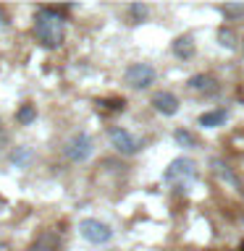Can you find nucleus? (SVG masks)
Masks as SVG:
<instances>
[{"mask_svg":"<svg viewBox=\"0 0 244 251\" xmlns=\"http://www.w3.org/2000/svg\"><path fill=\"white\" fill-rule=\"evenodd\" d=\"M34 37L45 50H58L66 42V19L58 8H39L34 13Z\"/></svg>","mask_w":244,"mask_h":251,"instance_id":"nucleus-1","label":"nucleus"},{"mask_svg":"<svg viewBox=\"0 0 244 251\" xmlns=\"http://www.w3.org/2000/svg\"><path fill=\"white\" fill-rule=\"evenodd\" d=\"M197 165L194 160H189V157H176L168 168H165V180L176 188V191H186L189 186L197 180Z\"/></svg>","mask_w":244,"mask_h":251,"instance_id":"nucleus-2","label":"nucleus"},{"mask_svg":"<svg viewBox=\"0 0 244 251\" xmlns=\"http://www.w3.org/2000/svg\"><path fill=\"white\" fill-rule=\"evenodd\" d=\"M108 139H110V147H113L118 154H123V157H131V154L142 152V141L134 136L131 131L121 128V126H113V128L108 131Z\"/></svg>","mask_w":244,"mask_h":251,"instance_id":"nucleus-3","label":"nucleus"},{"mask_svg":"<svg viewBox=\"0 0 244 251\" xmlns=\"http://www.w3.org/2000/svg\"><path fill=\"white\" fill-rule=\"evenodd\" d=\"M63 154H66L71 162H87L94 154L92 136L90 133H74V136L66 141V147H63Z\"/></svg>","mask_w":244,"mask_h":251,"instance_id":"nucleus-4","label":"nucleus"},{"mask_svg":"<svg viewBox=\"0 0 244 251\" xmlns=\"http://www.w3.org/2000/svg\"><path fill=\"white\" fill-rule=\"evenodd\" d=\"M79 235H82L84 241L94 243V246H102V243H108L113 238V230H110V225L102 223V220L84 217L82 223H79Z\"/></svg>","mask_w":244,"mask_h":251,"instance_id":"nucleus-5","label":"nucleus"},{"mask_svg":"<svg viewBox=\"0 0 244 251\" xmlns=\"http://www.w3.org/2000/svg\"><path fill=\"white\" fill-rule=\"evenodd\" d=\"M123 78H126V84H129L131 89L142 92V89H150V86L155 84L157 74H155V68L150 66V63H131V66L126 68Z\"/></svg>","mask_w":244,"mask_h":251,"instance_id":"nucleus-6","label":"nucleus"},{"mask_svg":"<svg viewBox=\"0 0 244 251\" xmlns=\"http://www.w3.org/2000/svg\"><path fill=\"white\" fill-rule=\"evenodd\" d=\"M150 105H152L155 113H160L165 118H171V115L179 113V97L173 92H155L152 100H150Z\"/></svg>","mask_w":244,"mask_h":251,"instance_id":"nucleus-7","label":"nucleus"},{"mask_svg":"<svg viewBox=\"0 0 244 251\" xmlns=\"http://www.w3.org/2000/svg\"><path fill=\"white\" fill-rule=\"evenodd\" d=\"M186 86H189L192 92H197V94H213V92L218 89V81H215L210 74H197V76L189 78Z\"/></svg>","mask_w":244,"mask_h":251,"instance_id":"nucleus-8","label":"nucleus"},{"mask_svg":"<svg viewBox=\"0 0 244 251\" xmlns=\"http://www.w3.org/2000/svg\"><path fill=\"white\" fill-rule=\"evenodd\" d=\"M228 121V110L226 107H215V110H208V113H202L197 118V123L202 126V128H218V126H223Z\"/></svg>","mask_w":244,"mask_h":251,"instance_id":"nucleus-9","label":"nucleus"},{"mask_svg":"<svg viewBox=\"0 0 244 251\" xmlns=\"http://www.w3.org/2000/svg\"><path fill=\"white\" fill-rule=\"evenodd\" d=\"M171 52L176 55V58H181V60H189L194 55V37H189V34L176 37L173 45H171Z\"/></svg>","mask_w":244,"mask_h":251,"instance_id":"nucleus-10","label":"nucleus"},{"mask_svg":"<svg viewBox=\"0 0 244 251\" xmlns=\"http://www.w3.org/2000/svg\"><path fill=\"white\" fill-rule=\"evenodd\" d=\"M34 118H37V107L34 105H21V110L16 113V121H19L21 126H29Z\"/></svg>","mask_w":244,"mask_h":251,"instance_id":"nucleus-11","label":"nucleus"},{"mask_svg":"<svg viewBox=\"0 0 244 251\" xmlns=\"http://www.w3.org/2000/svg\"><path fill=\"white\" fill-rule=\"evenodd\" d=\"M173 139H176V141H179L181 147H194V144H197V139H194V136H189V133H186L184 128L173 131Z\"/></svg>","mask_w":244,"mask_h":251,"instance_id":"nucleus-12","label":"nucleus"},{"mask_svg":"<svg viewBox=\"0 0 244 251\" xmlns=\"http://www.w3.org/2000/svg\"><path fill=\"white\" fill-rule=\"evenodd\" d=\"M11 160H13V165H27L29 160H31V152H29V149H16V152L11 154Z\"/></svg>","mask_w":244,"mask_h":251,"instance_id":"nucleus-13","label":"nucleus"},{"mask_svg":"<svg viewBox=\"0 0 244 251\" xmlns=\"http://www.w3.org/2000/svg\"><path fill=\"white\" fill-rule=\"evenodd\" d=\"M220 11L228 13V16H242V13H244V5H223Z\"/></svg>","mask_w":244,"mask_h":251,"instance_id":"nucleus-14","label":"nucleus"},{"mask_svg":"<svg viewBox=\"0 0 244 251\" xmlns=\"http://www.w3.org/2000/svg\"><path fill=\"white\" fill-rule=\"evenodd\" d=\"M129 13H131V16H137V19H145V16H147V8H145V5H131V8H129Z\"/></svg>","mask_w":244,"mask_h":251,"instance_id":"nucleus-15","label":"nucleus"},{"mask_svg":"<svg viewBox=\"0 0 244 251\" xmlns=\"http://www.w3.org/2000/svg\"><path fill=\"white\" fill-rule=\"evenodd\" d=\"M220 39H223V45H226V47H234V42H231V34H228L226 29L220 31Z\"/></svg>","mask_w":244,"mask_h":251,"instance_id":"nucleus-16","label":"nucleus"},{"mask_svg":"<svg viewBox=\"0 0 244 251\" xmlns=\"http://www.w3.org/2000/svg\"><path fill=\"white\" fill-rule=\"evenodd\" d=\"M5 26V11H3V5H0V29Z\"/></svg>","mask_w":244,"mask_h":251,"instance_id":"nucleus-17","label":"nucleus"},{"mask_svg":"<svg viewBox=\"0 0 244 251\" xmlns=\"http://www.w3.org/2000/svg\"><path fill=\"white\" fill-rule=\"evenodd\" d=\"M0 251H11V249H8V243H5V241H0Z\"/></svg>","mask_w":244,"mask_h":251,"instance_id":"nucleus-18","label":"nucleus"}]
</instances>
